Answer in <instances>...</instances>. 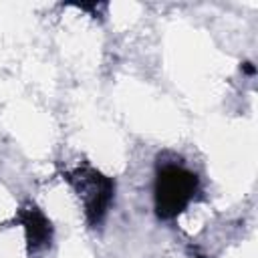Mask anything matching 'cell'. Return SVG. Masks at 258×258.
I'll use <instances>...</instances> for the list:
<instances>
[{
  "label": "cell",
  "mask_w": 258,
  "mask_h": 258,
  "mask_svg": "<svg viewBox=\"0 0 258 258\" xmlns=\"http://www.w3.org/2000/svg\"><path fill=\"white\" fill-rule=\"evenodd\" d=\"M198 189L196 173L179 165H163L157 171L153 196H155V214L161 220L177 218L185 206L191 202Z\"/></svg>",
  "instance_id": "obj_1"
},
{
  "label": "cell",
  "mask_w": 258,
  "mask_h": 258,
  "mask_svg": "<svg viewBox=\"0 0 258 258\" xmlns=\"http://www.w3.org/2000/svg\"><path fill=\"white\" fill-rule=\"evenodd\" d=\"M67 181L75 187V191L83 200L89 224L91 226L99 224L113 200V191H115L113 179L105 177L103 173L91 167H77L67 173Z\"/></svg>",
  "instance_id": "obj_2"
},
{
  "label": "cell",
  "mask_w": 258,
  "mask_h": 258,
  "mask_svg": "<svg viewBox=\"0 0 258 258\" xmlns=\"http://www.w3.org/2000/svg\"><path fill=\"white\" fill-rule=\"evenodd\" d=\"M18 220L22 222L24 230H26V240H28V246L32 250H38V248H44L46 244H50V222L46 220V216L36 210V208H26L20 212Z\"/></svg>",
  "instance_id": "obj_3"
},
{
  "label": "cell",
  "mask_w": 258,
  "mask_h": 258,
  "mask_svg": "<svg viewBox=\"0 0 258 258\" xmlns=\"http://www.w3.org/2000/svg\"><path fill=\"white\" fill-rule=\"evenodd\" d=\"M242 71H244L246 75H254V73H256V69H254L252 62H244V64H242Z\"/></svg>",
  "instance_id": "obj_4"
},
{
  "label": "cell",
  "mask_w": 258,
  "mask_h": 258,
  "mask_svg": "<svg viewBox=\"0 0 258 258\" xmlns=\"http://www.w3.org/2000/svg\"><path fill=\"white\" fill-rule=\"evenodd\" d=\"M196 258H208V256H196Z\"/></svg>",
  "instance_id": "obj_5"
}]
</instances>
